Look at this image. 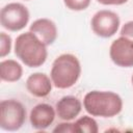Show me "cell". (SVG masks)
Segmentation results:
<instances>
[{"label": "cell", "mask_w": 133, "mask_h": 133, "mask_svg": "<svg viewBox=\"0 0 133 133\" xmlns=\"http://www.w3.org/2000/svg\"><path fill=\"white\" fill-rule=\"evenodd\" d=\"M29 31H31L34 35H36L37 38L41 42H43L46 46L52 45L57 38L56 25L50 19L42 18L35 20L30 25Z\"/></svg>", "instance_id": "obj_9"}, {"label": "cell", "mask_w": 133, "mask_h": 133, "mask_svg": "<svg viewBox=\"0 0 133 133\" xmlns=\"http://www.w3.org/2000/svg\"><path fill=\"white\" fill-rule=\"evenodd\" d=\"M109 56L112 62L122 68L133 66V39L119 36L114 39L109 48Z\"/></svg>", "instance_id": "obj_7"}, {"label": "cell", "mask_w": 133, "mask_h": 133, "mask_svg": "<svg viewBox=\"0 0 133 133\" xmlns=\"http://www.w3.org/2000/svg\"><path fill=\"white\" fill-rule=\"evenodd\" d=\"M90 1L91 0H63V3L66 8L75 11H80L86 9L89 6Z\"/></svg>", "instance_id": "obj_14"}, {"label": "cell", "mask_w": 133, "mask_h": 133, "mask_svg": "<svg viewBox=\"0 0 133 133\" xmlns=\"http://www.w3.org/2000/svg\"><path fill=\"white\" fill-rule=\"evenodd\" d=\"M16 56L29 68H38L45 63L48 56L47 46L31 31L21 33L15 42Z\"/></svg>", "instance_id": "obj_2"}, {"label": "cell", "mask_w": 133, "mask_h": 133, "mask_svg": "<svg viewBox=\"0 0 133 133\" xmlns=\"http://www.w3.org/2000/svg\"><path fill=\"white\" fill-rule=\"evenodd\" d=\"M52 80L45 73H33L26 80L27 90L34 97L45 98L52 90Z\"/></svg>", "instance_id": "obj_10"}, {"label": "cell", "mask_w": 133, "mask_h": 133, "mask_svg": "<svg viewBox=\"0 0 133 133\" xmlns=\"http://www.w3.org/2000/svg\"><path fill=\"white\" fill-rule=\"evenodd\" d=\"M119 23L121 21L117 14L108 9L97 11L90 21L94 33L103 38H108L114 35L118 30Z\"/></svg>", "instance_id": "obj_6"}, {"label": "cell", "mask_w": 133, "mask_h": 133, "mask_svg": "<svg viewBox=\"0 0 133 133\" xmlns=\"http://www.w3.org/2000/svg\"><path fill=\"white\" fill-rule=\"evenodd\" d=\"M103 5H122L128 2V0H97Z\"/></svg>", "instance_id": "obj_18"}, {"label": "cell", "mask_w": 133, "mask_h": 133, "mask_svg": "<svg viewBox=\"0 0 133 133\" xmlns=\"http://www.w3.org/2000/svg\"><path fill=\"white\" fill-rule=\"evenodd\" d=\"M22 75H23V69L18 61L14 59H6L1 61L0 77L3 81L16 82L21 79Z\"/></svg>", "instance_id": "obj_12"}, {"label": "cell", "mask_w": 133, "mask_h": 133, "mask_svg": "<svg viewBox=\"0 0 133 133\" xmlns=\"http://www.w3.org/2000/svg\"><path fill=\"white\" fill-rule=\"evenodd\" d=\"M131 82H132V85H133V75H132V77H131Z\"/></svg>", "instance_id": "obj_19"}, {"label": "cell", "mask_w": 133, "mask_h": 133, "mask_svg": "<svg viewBox=\"0 0 133 133\" xmlns=\"http://www.w3.org/2000/svg\"><path fill=\"white\" fill-rule=\"evenodd\" d=\"M73 126L74 133H98L99 131L98 123L96 119L87 115L78 118L75 123H73Z\"/></svg>", "instance_id": "obj_13"}, {"label": "cell", "mask_w": 133, "mask_h": 133, "mask_svg": "<svg viewBox=\"0 0 133 133\" xmlns=\"http://www.w3.org/2000/svg\"><path fill=\"white\" fill-rule=\"evenodd\" d=\"M53 132L55 133H74V126L72 123H60L54 129Z\"/></svg>", "instance_id": "obj_16"}, {"label": "cell", "mask_w": 133, "mask_h": 133, "mask_svg": "<svg viewBox=\"0 0 133 133\" xmlns=\"http://www.w3.org/2000/svg\"><path fill=\"white\" fill-rule=\"evenodd\" d=\"M26 121V108L15 100H3L0 103V127L5 131L19 130Z\"/></svg>", "instance_id": "obj_4"}, {"label": "cell", "mask_w": 133, "mask_h": 133, "mask_svg": "<svg viewBox=\"0 0 133 133\" xmlns=\"http://www.w3.org/2000/svg\"><path fill=\"white\" fill-rule=\"evenodd\" d=\"M55 115L56 111L51 105L41 103L31 109L29 119L32 128L36 130H45L52 125L55 119Z\"/></svg>", "instance_id": "obj_8"}, {"label": "cell", "mask_w": 133, "mask_h": 133, "mask_svg": "<svg viewBox=\"0 0 133 133\" xmlns=\"http://www.w3.org/2000/svg\"><path fill=\"white\" fill-rule=\"evenodd\" d=\"M83 106L91 116L112 117L122 111L123 100L113 91L91 90L84 96Z\"/></svg>", "instance_id": "obj_1"}, {"label": "cell", "mask_w": 133, "mask_h": 133, "mask_svg": "<svg viewBox=\"0 0 133 133\" xmlns=\"http://www.w3.org/2000/svg\"><path fill=\"white\" fill-rule=\"evenodd\" d=\"M11 50V37L5 32L0 33V56L5 57Z\"/></svg>", "instance_id": "obj_15"}, {"label": "cell", "mask_w": 133, "mask_h": 133, "mask_svg": "<svg viewBox=\"0 0 133 133\" xmlns=\"http://www.w3.org/2000/svg\"><path fill=\"white\" fill-rule=\"evenodd\" d=\"M56 114L60 119L72 121L80 113L82 109V104L80 100L74 96H64L55 105Z\"/></svg>", "instance_id": "obj_11"}, {"label": "cell", "mask_w": 133, "mask_h": 133, "mask_svg": "<svg viewBox=\"0 0 133 133\" xmlns=\"http://www.w3.org/2000/svg\"><path fill=\"white\" fill-rule=\"evenodd\" d=\"M29 10L25 5L18 2L6 4L0 12V22L3 28L9 31H20L29 22Z\"/></svg>", "instance_id": "obj_5"}, {"label": "cell", "mask_w": 133, "mask_h": 133, "mask_svg": "<svg viewBox=\"0 0 133 133\" xmlns=\"http://www.w3.org/2000/svg\"><path fill=\"white\" fill-rule=\"evenodd\" d=\"M81 75L79 59L70 53H64L55 58L52 63L50 78L53 85L59 89H66L75 85Z\"/></svg>", "instance_id": "obj_3"}, {"label": "cell", "mask_w": 133, "mask_h": 133, "mask_svg": "<svg viewBox=\"0 0 133 133\" xmlns=\"http://www.w3.org/2000/svg\"><path fill=\"white\" fill-rule=\"evenodd\" d=\"M119 34L121 36H125L130 39H133V21H129L125 23L121 29Z\"/></svg>", "instance_id": "obj_17"}, {"label": "cell", "mask_w": 133, "mask_h": 133, "mask_svg": "<svg viewBox=\"0 0 133 133\" xmlns=\"http://www.w3.org/2000/svg\"><path fill=\"white\" fill-rule=\"evenodd\" d=\"M26 1H29V0H26Z\"/></svg>", "instance_id": "obj_20"}]
</instances>
